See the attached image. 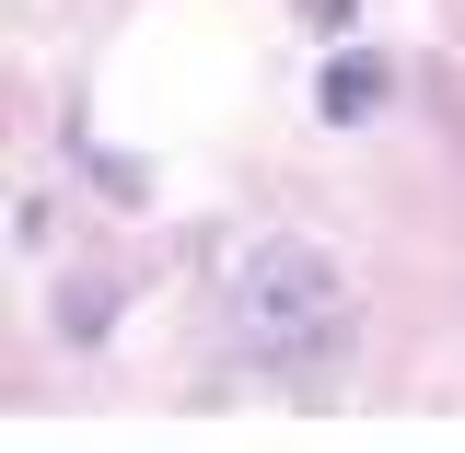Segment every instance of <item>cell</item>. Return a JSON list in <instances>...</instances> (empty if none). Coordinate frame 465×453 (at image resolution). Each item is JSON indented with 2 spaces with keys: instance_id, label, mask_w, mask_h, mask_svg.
Wrapping results in <instances>:
<instances>
[{
  "instance_id": "obj_1",
  "label": "cell",
  "mask_w": 465,
  "mask_h": 453,
  "mask_svg": "<svg viewBox=\"0 0 465 453\" xmlns=\"http://www.w3.org/2000/svg\"><path fill=\"white\" fill-rule=\"evenodd\" d=\"M232 349L291 384V396H326L349 360V280L326 244H302V232H268V244H244V268H232Z\"/></svg>"
},
{
  "instance_id": "obj_2",
  "label": "cell",
  "mask_w": 465,
  "mask_h": 453,
  "mask_svg": "<svg viewBox=\"0 0 465 453\" xmlns=\"http://www.w3.org/2000/svg\"><path fill=\"white\" fill-rule=\"evenodd\" d=\"M384 94H396V70H384L372 47H349L338 70H326V116H338V128H361V116L384 105Z\"/></svg>"
},
{
  "instance_id": "obj_3",
  "label": "cell",
  "mask_w": 465,
  "mask_h": 453,
  "mask_svg": "<svg viewBox=\"0 0 465 453\" xmlns=\"http://www.w3.org/2000/svg\"><path fill=\"white\" fill-rule=\"evenodd\" d=\"M105 326H116V280H70V291H58V338H70V349H94Z\"/></svg>"
}]
</instances>
